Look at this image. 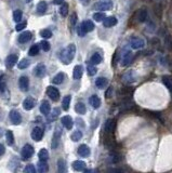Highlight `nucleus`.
Instances as JSON below:
<instances>
[{
    "label": "nucleus",
    "instance_id": "6e6d98bb",
    "mask_svg": "<svg viewBox=\"0 0 172 173\" xmlns=\"http://www.w3.org/2000/svg\"><path fill=\"white\" fill-rule=\"evenodd\" d=\"M108 173H123L122 169H109Z\"/></svg>",
    "mask_w": 172,
    "mask_h": 173
},
{
    "label": "nucleus",
    "instance_id": "6ab92c4d",
    "mask_svg": "<svg viewBox=\"0 0 172 173\" xmlns=\"http://www.w3.org/2000/svg\"><path fill=\"white\" fill-rule=\"evenodd\" d=\"M50 110H51V106H50V103L48 101H44L40 105V113L44 116L50 114Z\"/></svg>",
    "mask_w": 172,
    "mask_h": 173
},
{
    "label": "nucleus",
    "instance_id": "9b49d317",
    "mask_svg": "<svg viewBox=\"0 0 172 173\" xmlns=\"http://www.w3.org/2000/svg\"><path fill=\"white\" fill-rule=\"evenodd\" d=\"M18 61V56L16 54H10L8 57L6 59V66L8 68H12Z\"/></svg>",
    "mask_w": 172,
    "mask_h": 173
},
{
    "label": "nucleus",
    "instance_id": "4be33fe9",
    "mask_svg": "<svg viewBox=\"0 0 172 173\" xmlns=\"http://www.w3.org/2000/svg\"><path fill=\"white\" fill-rule=\"evenodd\" d=\"M73 169L75 170V171H85L86 170V163L85 161H82V160H76V161H74L73 163Z\"/></svg>",
    "mask_w": 172,
    "mask_h": 173
},
{
    "label": "nucleus",
    "instance_id": "49530a36",
    "mask_svg": "<svg viewBox=\"0 0 172 173\" xmlns=\"http://www.w3.org/2000/svg\"><path fill=\"white\" fill-rule=\"evenodd\" d=\"M39 45H40V48L46 52H48L50 50V43L48 42L47 40H42V41L39 43Z\"/></svg>",
    "mask_w": 172,
    "mask_h": 173
},
{
    "label": "nucleus",
    "instance_id": "20e7f679",
    "mask_svg": "<svg viewBox=\"0 0 172 173\" xmlns=\"http://www.w3.org/2000/svg\"><path fill=\"white\" fill-rule=\"evenodd\" d=\"M95 8L97 11H108L113 8V2L111 0H103V1L99 2Z\"/></svg>",
    "mask_w": 172,
    "mask_h": 173
},
{
    "label": "nucleus",
    "instance_id": "79ce46f5",
    "mask_svg": "<svg viewBox=\"0 0 172 173\" xmlns=\"http://www.w3.org/2000/svg\"><path fill=\"white\" fill-rule=\"evenodd\" d=\"M29 61H28L27 59H23L22 61L20 62V63L18 64V67L20 69H25V68H27L28 66H29Z\"/></svg>",
    "mask_w": 172,
    "mask_h": 173
},
{
    "label": "nucleus",
    "instance_id": "6e6552de",
    "mask_svg": "<svg viewBox=\"0 0 172 173\" xmlns=\"http://www.w3.org/2000/svg\"><path fill=\"white\" fill-rule=\"evenodd\" d=\"M10 120L13 124H20L22 122V117H21V114L18 112V110H11L10 112Z\"/></svg>",
    "mask_w": 172,
    "mask_h": 173
},
{
    "label": "nucleus",
    "instance_id": "a18cd8bd",
    "mask_svg": "<svg viewBox=\"0 0 172 173\" xmlns=\"http://www.w3.org/2000/svg\"><path fill=\"white\" fill-rule=\"evenodd\" d=\"M6 76L4 75H1L0 76V92H3L7 88V85H6V80H4Z\"/></svg>",
    "mask_w": 172,
    "mask_h": 173
},
{
    "label": "nucleus",
    "instance_id": "37998d69",
    "mask_svg": "<svg viewBox=\"0 0 172 173\" xmlns=\"http://www.w3.org/2000/svg\"><path fill=\"white\" fill-rule=\"evenodd\" d=\"M96 67H94L92 64H90V65H88L87 66V73H88V75L89 76H94L95 74H96Z\"/></svg>",
    "mask_w": 172,
    "mask_h": 173
},
{
    "label": "nucleus",
    "instance_id": "ddd939ff",
    "mask_svg": "<svg viewBox=\"0 0 172 173\" xmlns=\"http://www.w3.org/2000/svg\"><path fill=\"white\" fill-rule=\"evenodd\" d=\"M131 61H132V52L126 51L122 55V59H121V65L122 66H128L131 63Z\"/></svg>",
    "mask_w": 172,
    "mask_h": 173
},
{
    "label": "nucleus",
    "instance_id": "393cba45",
    "mask_svg": "<svg viewBox=\"0 0 172 173\" xmlns=\"http://www.w3.org/2000/svg\"><path fill=\"white\" fill-rule=\"evenodd\" d=\"M107 85H108V80L106 78H104V77H99L95 80V86L99 89H104Z\"/></svg>",
    "mask_w": 172,
    "mask_h": 173
},
{
    "label": "nucleus",
    "instance_id": "bf43d9fd",
    "mask_svg": "<svg viewBox=\"0 0 172 173\" xmlns=\"http://www.w3.org/2000/svg\"><path fill=\"white\" fill-rule=\"evenodd\" d=\"M53 2L55 4H62L64 3V0H53Z\"/></svg>",
    "mask_w": 172,
    "mask_h": 173
},
{
    "label": "nucleus",
    "instance_id": "c85d7f7f",
    "mask_svg": "<svg viewBox=\"0 0 172 173\" xmlns=\"http://www.w3.org/2000/svg\"><path fill=\"white\" fill-rule=\"evenodd\" d=\"M82 26H83V28L86 29V32L87 33H90V32H92L93 29H94V24H93V22L92 21H90V20H88V21H85V22H82Z\"/></svg>",
    "mask_w": 172,
    "mask_h": 173
},
{
    "label": "nucleus",
    "instance_id": "09e8293b",
    "mask_svg": "<svg viewBox=\"0 0 172 173\" xmlns=\"http://www.w3.org/2000/svg\"><path fill=\"white\" fill-rule=\"evenodd\" d=\"M164 45L169 50H172V37L171 36H167L164 39Z\"/></svg>",
    "mask_w": 172,
    "mask_h": 173
},
{
    "label": "nucleus",
    "instance_id": "b1692460",
    "mask_svg": "<svg viewBox=\"0 0 172 173\" xmlns=\"http://www.w3.org/2000/svg\"><path fill=\"white\" fill-rule=\"evenodd\" d=\"M57 173H67V165L64 159L57 160Z\"/></svg>",
    "mask_w": 172,
    "mask_h": 173
},
{
    "label": "nucleus",
    "instance_id": "f8f14e48",
    "mask_svg": "<svg viewBox=\"0 0 172 173\" xmlns=\"http://www.w3.org/2000/svg\"><path fill=\"white\" fill-rule=\"evenodd\" d=\"M90 153H91V149H90L89 146H87L86 144H82L78 147V154L81 156V157L86 158V157H89Z\"/></svg>",
    "mask_w": 172,
    "mask_h": 173
},
{
    "label": "nucleus",
    "instance_id": "72a5a7b5",
    "mask_svg": "<svg viewBox=\"0 0 172 173\" xmlns=\"http://www.w3.org/2000/svg\"><path fill=\"white\" fill-rule=\"evenodd\" d=\"M64 74L63 73H59L57 75H55V77L53 78V80H52V82L54 83V85H61L62 82H63L64 80Z\"/></svg>",
    "mask_w": 172,
    "mask_h": 173
},
{
    "label": "nucleus",
    "instance_id": "a211bd4d",
    "mask_svg": "<svg viewBox=\"0 0 172 173\" xmlns=\"http://www.w3.org/2000/svg\"><path fill=\"white\" fill-rule=\"evenodd\" d=\"M32 33L30 32H28V30H26V32H24L21 34L20 36H18V42H21V43H26V42H28L30 39H32Z\"/></svg>",
    "mask_w": 172,
    "mask_h": 173
},
{
    "label": "nucleus",
    "instance_id": "5fc2aeb1",
    "mask_svg": "<svg viewBox=\"0 0 172 173\" xmlns=\"http://www.w3.org/2000/svg\"><path fill=\"white\" fill-rule=\"evenodd\" d=\"M112 94H113V88H112V86H109V88L106 90V92H105V97H106V98H111Z\"/></svg>",
    "mask_w": 172,
    "mask_h": 173
},
{
    "label": "nucleus",
    "instance_id": "13d9d810",
    "mask_svg": "<svg viewBox=\"0 0 172 173\" xmlns=\"http://www.w3.org/2000/svg\"><path fill=\"white\" fill-rule=\"evenodd\" d=\"M83 173H96V170L95 169H86Z\"/></svg>",
    "mask_w": 172,
    "mask_h": 173
},
{
    "label": "nucleus",
    "instance_id": "2f4dec72",
    "mask_svg": "<svg viewBox=\"0 0 172 173\" xmlns=\"http://www.w3.org/2000/svg\"><path fill=\"white\" fill-rule=\"evenodd\" d=\"M90 62H91V64L92 65H97V64H100L102 62V56H101V54H99V53H94L91 56V60H90Z\"/></svg>",
    "mask_w": 172,
    "mask_h": 173
},
{
    "label": "nucleus",
    "instance_id": "39448f33",
    "mask_svg": "<svg viewBox=\"0 0 172 173\" xmlns=\"http://www.w3.org/2000/svg\"><path fill=\"white\" fill-rule=\"evenodd\" d=\"M47 94L52 101H55V102L56 101H59V98H60V92H59V90H57L55 86H48L47 88Z\"/></svg>",
    "mask_w": 172,
    "mask_h": 173
},
{
    "label": "nucleus",
    "instance_id": "0eeeda50",
    "mask_svg": "<svg viewBox=\"0 0 172 173\" xmlns=\"http://www.w3.org/2000/svg\"><path fill=\"white\" fill-rule=\"evenodd\" d=\"M115 127H116V120L115 119H107L105 122V132L107 134H113L115 131Z\"/></svg>",
    "mask_w": 172,
    "mask_h": 173
},
{
    "label": "nucleus",
    "instance_id": "7ed1b4c3",
    "mask_svg": "<svg viewBox=\"0 0 172 173\" xmlns=\"http://www.w3.org/2000/svg\"><path fill=\"white\" fill-rule=\"evenodd\" d=\"M130 45L132 47V49H142V48L145 47V41L140 37H133L130 39Z\"/></svg>",
    "mask_w": 172,
    "mask_h": 173
},
{
    "label": "nucleus",
    "instance_id": "423d86ee",
    "mask_svg": "<svg viewBox=\"0 0 172 173\" xmlns=\"http://www.w3.org/2000/svg\"><path fill=\"white\" fill-rule=\"evenodd\" d=\"M42 138H44V130L40 128V127H36V128L33 129V131H32L33 140L36 142H39Z\"/></svg>",
    "mask_w": 172,
    "mask_h": 173
},
{
    "label": "nucleus",
    "instance_id": "412c9836",
    "mask_svg": "<svg viewBox=\"0 0 172 173\" xmlns=\"http://www.w3.org/2000/svg\"><path fill=\"white\" fill-rule=\"evenodd\" d=\"M82 74H83V67L81 65H76L74 67V71H73V77L74 79H80L82 77Z\"/></svg>",
    "mask_w": 172,
    "mask_h": 173
},
{
    "label": "nucleus",
    "instance_id": "5701e85b",
    "mask_svg": "<svg viewBox=\"0 0 172 173\" xmlns=\"http://www.w3.org/2000/svg\"><path fill=\"white\" fill-rule=\"evenodd\" d=\"M89 103L93 108L96 109V108H99L101 106V98L97 97V95H92V97L89 98Z\"/></svg>",
    "mask_w": 172,
    "mask_h": 173
},
{
    "label": "nucleus",
    "instance_id": "a878e982",
    "mask_svg": "<svg viewBox=\"0 0 172 173\" xmlns=\"http://www.w3.org/2000/svg\"><path fill=\"white\" fill-rule=\"evenodd\" d=\"M75 110L77 114L79 115H85L86 112H87V107H86V105L83 104L82 102H78L77 104L75 105Z\"/></svg>",
    "mask_w": 172,
    "mask_h": 173
},
{
    "label": "nucleus",
    "instance_id": "7c9ffc66",
    "mask_svg": "<svg viewBox=\"0 0 172 173\" xmlns=\"http://www.w3.org/2000/svg\"><path fill=\"white\" fill-rule=\"evenodd\" d=\"M70 101H71L70 95H66V97L63 98V101H62V107H63L64 110H68L69 105H70Z\"/></svg>",
    "mask_w": 172,
    "mask_h": 173
},
{
    "label": "nucleus",
    "instance_id": "2eb2a0df",
    "mask_svg": "<svg viewBox=\"0 0 172 173\" xmlns=\"http://www.w3.org/2000/svg\"><path fill=\"white\" fill-rule=\"evenodd\" d=\"M147 20V11L145 9H140L137 12V21L138 23H144Z\"/></svg>",
    "mask_w": 172,
    "mask_h": 173
},
{
    "label": "nucleus",
    "instance_id": "c756f323",
    "mask_svg": "<svg viewBox=\"0 0 172 173\" xmlns=\"http://www.w3.org/2000/svg\"><path fill=\"white\" fill-rule=\"evenodd\" d=\"M47 9H48V4L46 1H40L37 4V12L39 14H44L47 11Z\"/></svg>",
    "mask_w": 172,
    "mask_h": 173
},
{
    "label": "nucleus",
    "instance_id": "4c0bfd02",
    "mask_svg": "<svg viewBox=\"0 0 172 173\" xmlns=\"http://www.w3.org/2000/svg\"><path fill=\"white\" fill-rule=\"evenodd\" d=\"M60 14H61L63 18H65V16H67L68 14V4L67 3H62L61 8H60Z\"/></svg>",
    "mask_w": 172,
    "mask_h": 173
},
{
    "label": "nucleus",
    "instance_id": "473e14b6",
    "mask_svg": "<svg viewBox=\"0 0 172 173\" xmlns=\"http://www.w3.org/2000/svg\"><path fill=\"white\" fill-rule=\"evenodd\" d=\"M39 50H40L39 45H33L32 47H30L29 51H28V54H29L30 56H35V55H37L39 53Z\"/></svg>",
    "mask_w": 172,
    "mask_h": 173
},
{
    "label": "nucleus",
    "instance_id": "864d4df0",
    "mask_svg": "<svg viewBox=\"0 0 172 173\" xmlns=\"http://www.w3.org/2000/svg\"><path fill=\"white\" fill-rule=\"evenodd\" d=\"M60 115V108H54L53 109V112H52V114H51V118L52 120H54V119H56V117Z\"/></svg>",
    "mask_w": 172,
    "mask_h": 173
},
{
    "label": "nucleus",
    "instance_id": "9d476101",
    "mask_svg": "<svg viewBox=\"0 0 172 173\" xmlns=\"http://www.w3.org/2000/svg\"><path fill=\"white\" fill-rule=\"evenodd\" d=\"M18 86H20L21 90L26 92V91L28 90V88H29V79H28V77H26V76L21 77L20 80H18Z\"/></svg>",
    "mask_w": 172,
    "mask_h": 173
},
{
    "label": "nucleus",
    "instance_id": "e433bc0d",
    "mask_svg": "<svg viewBox=\"0 0 172 173\" xmlns=\"http://www.w3.org/2000/svg\"><path fill=\"white\" fill-rule=\"evenodd\" d=\"M70 139L73 140L74 142H78L80 141L81 139H82V132L79 131V130H77V131H75L73 134L70 135Z\"/></svg>",
    "mask_w": 172,
    "mask_h": 173
},
{
    "label": "nucleus",
    "instance_id": "f704fd0d",
    "mask_svg": "<svg viewBox=\"0 0 172 173\" xmlns=\"http://www.w3.org/2000/svg\"><path fill=\"white\" fill-rule=\"evenodd\" d=\"M22 16H23V12L21 11V10L16 9V10L13 11V21H14V22L18 23V22L22 20Z\"/></svg>",
    "mask_w": 172,
    "mask_h": 173
},
{
    "label": "nucleus",
    "instance_id": "e2e57ef3",
    "mask_svg": "<svg viewBox=\"0 0 172 173\" xmlns=\"http://www.w3.org/2000/svg\"><path fill=\"white\" fill-rule=\"evenodd\" d=\"M25 1H26V2H27V3H28V2H30V1H32V0H25Z\"/></svg>",
    "mask_w": 172,
    "mask_h": 173
},
{
    "label": "nucleus",
    "instance_id": "1a4fd4ad",
    "mask_svg": "<svg viewBox=\"0 0 172 173\" xmlns=\"http://www.w3.org/2000/svg\"><path fill=\"white\" fill-rule=\"evenodd\" d=\"M46 71H47V68H46V66H44V64H42V63L38 64L34 69L35 75L37 77H39V78L44 77V75H46Z\"/></svg>",
    "mask_w": 172,
    "mask_h": 173
},
{
    "label": "nucleus",
    "instance_id": "603ef678",
    "mask_svg": "<svg viewBox=\"0 0 172 173\" xmlns=\"http://www.w3.org/2000/svg\"><path fill=\"white\" fill-rule=\"evenodd\" d=\"M26 25H27V23L26 22H22V23H18L15 26V30L16 32H21V30H23L24 28L26 27Z\"/></svg>",
    "mask_w": 172,
    "mask_h": 173
},
{
    "label": "nucleus",
    "instance_id": "f03ea898",
    "mask_svg": "<svg viewBox=\"0 0 172 173\" xmlns=\"http://www.w3.org/2000/svg\"><path fill=\"white\" fill-rule=\"evenodd\" d=\"M34 155V147L30 144H25L21 150V156L23 159H29Z\"/></svg>",
    "mask_w": 172,
    "mask_h": 173
},
{
    "label": "nucleus",
    "instance_id": "f257e3e1",
    "mask_svg": "<svg viewBox=\"0 0 172 173\" xmlns=\"http://www.w3.org/2000/svg\"><path fill=\"white\" fill-rule=\"evenodd\" d=\"M75 54H76V45H74V43H70V45H68L67 47L61 52V54H60V60L62 61V63L67 65L74 60Z\"/></svg>",
    "mask_w": 172,
    "mask_h": 173
},
{
    "label": "nucleus",
    "instance_id": "c03bdc74",
    "mask_svg": "<svg viewBox=\"0 0 172 173\" xmlns=\"http://www.w3.org/2000/svg\"><path fill=\"white\" fill-rule=\"evenodd\" d=\"M40 36H41L42 38H44V39H49V38L52 37V33H51V30H49V29H42L41 32H40Z\"/></svg>",
    "mask_w": 172,
    "mask_h": 173
},
{
    "label": "nucleus",
    "instance_id": "8fccbe9b",
    "mask_svg": "<svg viewBox=\"0 0 172 173\" xmlns=\"http://www.w3.org/2000/svg\"><path fill=\"white\" fill-rule=\"evenodd\" d=\"M77 21H78L77 14H76V13H71L70 18H69V23H70V25L71 26H75L76 24H77Z\"/></svg>",
    "mask_w": 172,
    "mask_h": 173
},
{
    "label": "nucleus",
    "instance_id": "ea45409f",
    "mask_svg": "<svg viewBox=\"0 0 172 173\" xmlns=\"http://www.w3.org/2000/svg\"><path fill=\"white\" fill-rule=\"evenodd\" d=\"M162 82H164V85L166 86V88L172 92V80L171 79L169 78V77H164V78H162Z\"/></svg>",
    "mask_w": 172,
    "mask_h": 173
},
{
    "label": "nucleus",
    "instance_id": "052dcab7",
    "mask_svg": "<svg viewBox=\"0 0 172 173\" xmlns=\"http://www.w3.org/2000/svg\"><path fill=\"white\" fill-rule=\"evenodd\" d=\"M97 124H99V120H94V123H93L92 124V128L93 129H95V128H96V127H97Z\"/></svg>",
    "mask_w": 172,
    "mask_h": 173
},
{
    "label": "nucleus",
    "instance_id": "3c124183",
    "mask_svg": "<svg viewBox=\"0 0 172 173\" xmlns=\"http://www.w3.org/2000/svg\"><path fill=\"white\" fill-rule=\"evenodd\" d=\"M77 34H78V36H79V37H83V36H85L86 34H87V32H86V29L83 28L82 24H80V25L77 27Z\"/></svg>",
    "mask_w": 172,
    "mask_h": 173
},
{
    "label": "nucleus",
    "instance_id": "f3484780",
    "mask_svg": "<svg viewBox=\"0 0 172 173\" xmlns=\"http://www.w3.org/2000/svg\"><path fill=\"white\" fill-rule=\"evenodd\" d=\"M61 122H62V124H63V126L65 127V128L67 129V130H70L71 128H73L74 122H73V119H71L70 116H64V117H62Z\"/></svg>",
    "mask_w": 172,
    "mask_h": 173
},
{
    "label": "nucleus",
    "instance_id": "c9c22d12",
    "mask_svg": "<svg viewBox=\"0 0 172 173\" xmlns=\"http://www.w3.org/2000/svg\"><path fill=\"white\" fill-rule=\"evenodd\" d=\"M6 140H7V143L8 145L12 146L14 143V135H13V132L12 131H7L6 133Z\"/></svg>",
    "mask_w": 172,
    "mask_h": 173
},
{
    "label": "nucleus",
    "instance_id": "cd10ccee",
    "mask_svg": "<svg viewBox=\"0 0 172 173\" xmlns=\"http://www.w3.org/2000/svg\"><path fill=\"white\" fill-rule=\"evenodd\" d=\"M48 170H49V165H48L47 161L40 160L39 163H38V171H39V173H47Z\"/></svg>",
    "mask_w": 172,
    "mask_h": 173
},
{
    "label": "nucleus",
    "instance_id": "4468645a",
    "mask_svg": "<svg viewBox=\"0 0 172 173\" xmlns=\"http://www.w3.org/2000/svg\"><path fill=\"white\" fill-rule=\"evenodd\" d=\"M35 104H36V102H35L34 98L28 97H26L25 100H24L23 107H24V109H26V110H30L32 108H34Z\"/></svg>",
    "mask_w": 172,
    "mask_h": 173
},
{
    "label": "nucleus",
    "instance_id": "de8ad7c7",
    "mask_svg": "<svg viewBox=\"0 0 172 173\" xmlns=\"http://www.w3.org/2000/svg\"><path fill=\"white\" fill-rule=\"evenodd\" d=\"M24 173H37V171L33 165H27L24 169Z\"/></svg>",
    "mask_w": 172,
    "mask_h": 173
},
{
    "label": "nucleus",
    "instance_id": "4d7b16f0",
    "mask_svg": "<svg viewBox=\"0 0 172 173\" xmlns=\"http://www.w3.org/2000/svg\"><path fill=\"white\" fill-rule=\"evenodd\" d=\"M4 151H6V148H4V146L2 145V144H0V156L3 155Z\"/></svg>",
    "mask_w": 172,
    "mask_h": 173
},
{
    "label": "nucleus",
    "instance_id": "680f3d73",
    "mask_svg": "<svg viewBox=\"0 0 172 173\" xmlns=\"http://www.w3.org/2000/svg\"><path fill=\"white\" fill-rule=\"evenodd\" d=\"M77 123L78 124H81V127H85V123H83V121L81 119H78L77 120Z\"/></svg>",
    "mask_w": 172,
    "mask_h": 173
},
{
    "label": "nucleus",
    "instance_id": "a19ab883",
    "mask_svg": "<svg viewBox=\"0 0 172 173\" xmlns=\"http://www.w3.org/2000/svg\"><path fill=\"white\" fill-rule=\"evenodd\" d=\"M93 20L95 22H102L105 20V14L103 12H96L93 14Z\"/></svg>",
    "mask_w": 172,
    "mask_h": 173
},
{
    "label": "nucleus",
    "instance_id": "dca6fc26",
    "mask_svg": "<svg viewBox=\"0 0 172 173\" xmlns=\"http://www.w3.org/2000/svg\"><path fill=\"white\" fill-rule=\"evenodd\" d=\"M61 130L56 129L55 132L53 134V138H52V148H56L60 144V139H61Z\"/></svg>",
    "mask_w": 172,
    "mask_h": 173
},
{
    "label": "nucleus",
    "instance_id": "aec40b11",
    "mask_svg": "<svg viewBox=\"0 0 172 173\" xmlns=\"http://www.w3.org/2000/svg\"><path fill=\"white\" fill-rule=\"evenodd\" d=\"M117 18L115 16H108V18H105V20L103 21V26L104 27H113L117 24Z\"/></svg>",
    "mask_w": 172,
    "mask_h": 173
},
{
    "label": "nucleus",
    "instance_id": "bb28decb",
    "mask_svg": "<svg viewBox=\"0 0 172 173\" xmlns=\"http://www.w3.org/2000/svg\"><path fill=\"white\" fill-rule=\"evenodd\" d=\"M134 80H135V76H134L133 71H129L128 73H126L125 75H123V81L127 83H131Z\"/></svg>",
    "mask_w": 172,
    "mask_h": 173
},
{
    "label": "nucleus",
    "instance_id": "58836bf2",
    "mask_svg": "<svg viewBox=\"0 0 172 173\" xmlns=\"http://www.w3.org/2000/svg\"><path fill=\"white\" fill-rule=\"evenodd\" d=\"M38 156H39V159L40 160H44V161H47L48 158H49V153H48L47 149L42 148V149H40L39 154H38Z\"/></svg>",
    "mask_w": 172,
    "mask_h": 173
}]
</instances>
